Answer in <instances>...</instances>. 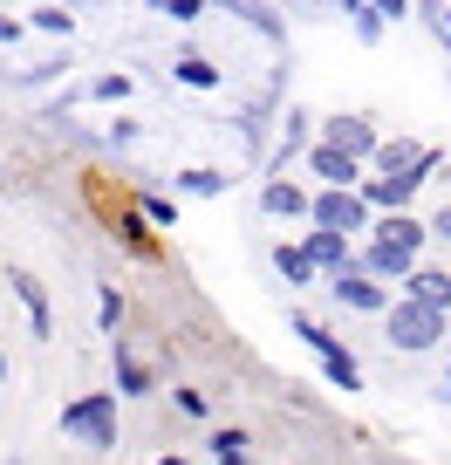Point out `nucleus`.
I'll use <instances>...</instances> for the list:
<instances>
[{"label":"nucleus","mask_w":451,"mask_h":465,"mask_svg":"<svg viewBox=\"0 0 451 465\" xmlns=\"http://www.w3.org/2000/svg\"><path fill=\"white\" fill-rule=\"evenodd\" d=\"M62 431L89 438L96 451H110V445H117V411H110V397H83V404H69V411H62Z\"/></svg>","instance_id":"1"},{"label":"nucleus","mask_w":451,"mask_h":465,"mask_svg":"<svg viewBox=\"0 0 451 465\" xmlns=\"http://www.w3.org/2000/svg\"><path fill=\"white\" fill-rule=\"evenodd\" d=\"M437 335H445V315H437V308H424V302L390 308V342L397 349H431Z\"/></svg>","instance_id":"2"},{"label":"nucleus","mask_w":451,"mask_h":465,"mask_svg":"<svg viewBox=\"0 0 451 465\" xmlns=\"http://www.w3.org/2000/svg\"><path fill=\"white\" fill-rule=\"evenodd\" d=\"M417 240H424V232L410 226V219H390V226L377 232V247H369V261H377L383 274H404V267H410V253H417Z\"/></svg>","instance_id":"3"},{"label":"nucleus","mask_w":451,"mask_h":465,"mask_svg":"<svg viewBox=\"0 0 451 465\" xmlns=\"http://www.w3.org/2000/svg\"><path fill=\"white\" fill-rule=\"evenodd\" d=\"M315 219H321V232H349V226H363V205L349 192H328V199H315Z\"/></svg>","instance_id":"4"},{"label":"nucleus","mask_w":451,"mask_h":465,"mask_svg":"<svg viewBox=\"0 0 451 465\" xmlns=\"http://www.w3.org/2000/svg\"><path fill=\"white\" fill-rule=\"evenodd\" d=\"M301 335H308V342H315V349H321V363H328V377H335V383H349V391H356V383H363V370H356V363H349V356H342V349H335V342H328V335H321V329H315V322H301Z\"/></svg>","instance_id":"5"},{"label":"nucleus","mask_w":451,"mask_h":465,"mask_svg":"<svg viewBox=\"0 0 451 465\" xmlns=\"http://www.w3.org/2000/svg\"><path fill=\"white\" fill-rule=\"evenodd\" d=\"M15 288H21V302H28V315H34V335H48V294H42V281L15 274Z\"/></svg>","instance_id":"6"},{"label":"nucleus","mask_w":451,"mask_h":465,"mask_svg":"<svg viewBox=\"0 0 451 465\" xmlns=\"http://www.w3.org/2000/svg\"><path fill=\"white\" fill-rule=\"evenodd\" d=\"M410 185H417V178L390 172V178H377V185H369V199H377V205H404V199H410Z\"/></svg>","instance_id":"7"},{"label":"nucleus","mask_w":451,"mask_h":465,"mask_svg":"<svg viewBox=\"0 0 451 465\" xmlns=\"http://www.w3.org/2000/svg\"><path fill=\"white\" fill-rule=\"evenodd\" d=\"M417 302L445 315V308H451V281H445V274H417Z\"/></svg>","instance_id":"8"},{"label":"nucleus","mask_w":451,"mask_h":465,"mask_svg":"<svg viewBox=\"0 0 451 465\" xmlns=\"http://www.w3.org/2000/svg\"><path fill=\"white\" fill-rule=\"evenodd\" d=\"M308 261H328V267H342V232H315V240H308Z\"/></svg>","instance_id":"9"},{"label":"nucleus","mask_w":451,"mask_h":465,"mask_svg":"<svg viewBox=\"0 0 451 465\" xmlns=\"http://www.w3.org/2000/svg\"><path fill=\"white\" fill-rule=\"evenodd\" d=\"M315 172L342 185V178H349V158H342V151H335V144H321V151H315Z\"/></svg>","instance_id":"10"},{"label":"nucleus","mask_w":451,"mask_h":465,"mask_svg":"<svg viewBox=\"0 0 451 465\" xmlns=\"http://www.w3.org/2000/svg\"><path fill=\"white\" fill-rule=\"evenodd\" d=\"M342 302L349 308H383V294L369 288V281H342Z\"/></svg>","instance_id":"11"},{"label":"nucleus","mask_w":451,"mask_h":465,"mask_svg":"<svg viewBox=\"0 0 451 465\" xmlns=\"http://www.w3.org/2000/svg\"><path fill=\"white\" fill-rule=\"evenodd\" d=\"M335 144H342V158H349V151H369V131L363 124H335Z\"/></svg>","instance_id":"12"},{"label":"nucleus","mask_w":451,"mask_h":465,"mask_svg":"<svg viewBox=\"0 0 451 465\" xmlns=\"http://www.w3.org/2000/svg\"><path fill=\"white\" fill-rule=\"evenodd\" d=\"M267 213H301V192L294 185H267Z\"/></svg>","instance_id":"13"},{"label":"nucleus","mask_w":451,"mask_h":465,"mask_svg":"<svg viewBox=\"0 0 451 465\" xmlns=\"http://www.w3.org/2000/svg\"><path fill=\"white\" fill-rule=\"evenodd\" d=\"M178 75H185V83H199V89H212V69H205V62H178Z\"/></svg>","instance_id":"14"},{"label":"nucleus","mask_w":451,"mask_h":465,"mask_svg":"<svg viewBox=\"0 0 451 465\" xmlns=\"http://www.w3.org/2000/svg\"><path fill=\"white\" fill-rule=\"evenodd\" d=\"M437 232H445V240H451V213H437Z\"/></svg>","instance_id":"15"},{"label":"nucleus","mask_w":451,"mask_h":465,"mask_svg":"<svg viewBox=\"0 0 451 465\" xmlns=\"http://www.w3.org/2000/svg\"><path fill=\"white\" fill-rule=\"evenodd\" d=\"M397 7H404V0H383V15H397Z\"/></svg>","instance_id":"16"},{"label":"nucleus","mask_w":451,"mask_h":465,"mask_svg":"<svg viewBox=\"0 0 451 465\" xmlns=\"http://www.w3.org/2000/svg\"><path fill=\"white\" fill-rule=\"evenodd\" d=\"M164 465H178V459H164Z\"/></svg>","instance_id":"17"}]
</instances>
